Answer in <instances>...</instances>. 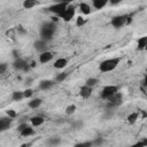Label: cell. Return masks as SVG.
Returning a JSON list of instances; mask_svg holds the SVG:
<instances>
[{"label": "cell", "mask_w": 147, "mask_h": 147, "mask_svg": "<svg viewBox=\"0 0 147 147\" xmlns=\"http://www.w3.org/2000/svg\"><path fill=\"white\" fill-rule=\"evenodd\" d=\"M56 31V24L53 21L49 22H44L40 26V39L45 40V41H51L54 37V33Z\"/></svg>", "instance_id": "obj_1"}, {"label": "cell", "mask_w": 147, "mask_h": 147, "mask_svg": "<svg viewBox=\"0 0 147 147\" xmlns=\"http://www.w3.org/2000/svg\"><path fill=\"white\" fill-rule=\"evenodd\" d=\"M121 59L119 57H110L107 60H103L102 62H100L99 64V70L101 72H109L113 71L114 69L117 68V65L119 64Z\"/></svg>", "instance_id": "obj_2"}, {"label": "cell", "mask_w": 147, "mask_h": 147, "mask_svg": "<svg viewBox=\"0 0 147 147\" xmlns=\"http://www.w3.org/2000/svg\"><path fill=\"white\" fill-rule=\"evenodd\" d=\"M131 22V17L127 15V14H122V15H117V16H114L110 21V24L113 28L115 29H121L123 28L124 25L129 24Z\"/></svg>", "instance_id": "obj_3"}, {"label": "cell", "mask_w": 147, "mask_h": 147, "mask_svg": "<svg viewBox=\"0 0 147 147\" xmlns=\"http://www.w3.org/2000/svg\"><path fill=\"white\" fill-rule=\"evenodd\" d=\"M70 2H71V0H65V1H61V2H54L47 9H48L49 13H52V14H54V15L60 17V15L67 9V7L70 5Z\"/></svg>", "instance_id": "obj_4"}, {"label": "cell", "mask_w": 147, "mask_h": 147, "mask_svg": "<svg viewBox=\"0 0 147 147\" xmlns=\"http://www.w3.org/2000/svg\"><path fill=\"white\" fill-rule=\"evenodd\" d=\"M106 101H107L106 108L114 109V108L118 107L119 105H122V102H123V94H122L121 92H116V93L113 94L110 98H108Z\"/></svg>", "instance_id": "obj_5"}, {"label": "cell", "mask_w": 147, "mask_h": 147, "mask_svg": "<svg viewBox=\"0 0 147 147\" xmlns=\"http://www.w3.org/2000/svg\"><path fill=\"white\" fill-rule=\"evenodd\" d=\"M116 92H118V86L116 85H106L102 87L101 93H100V98L102 100H107L108 98H110L113 94H115Z\"/></svg>", "instance_id": "obj_6"}, {"label": "cell", "mask_w": 147, "mask_h": 147, "mask_svg": "<svg viewBox=\"0 0 147 147\" xmlns=\"http://www.w3.org/2000/svg\"><path fill=\"white\" fill-rule=\"evenodd\" d=\"M13 67H14V69L17 70V71H24V72H28V71L30 70V65H29V63H28L24 59H22V57H17V59H15L14 62H13Z\"/></svg>", "instance_id": "obj_7"}, {"label": "cell", "mask_w": 147, "mask_h": 147, "mask_svg": "<svg viewBox=\"0 0 147 147\" xmlns=\"http://www.w3.org/2000/svg\"><path fill=\"white\" fill-rule=\"evenodd\" d=\"M75 13H76V8H75V6L69 5V6L67 7V9H65L61 15H60V18L64 20L65 22H69V21H71V20L74 18Z\"/></svg>", "instance_id": "obj_8"}, {"label": "cell", "mask_w": 147, "mask_h": 147, "mask_svg": "<svg viewBox=\"0 0 147 147\" xmlns=\"http://www.w3.org/2000/svg\"><path fill=\"white\" fill-rule=\"evenodd\" d=\"M11 122H13V118L9 117L7 115V117H1L0 118V132H5L6 130H8L11 125Z\"/></svg>", "instance_id": "obj_9"}, {"label": "cell", "mask_w": 147, "mask_h": 147, "mask_svg": "<svg viewBox=\"0 0 147 147\" xmlns=\"http://www.w3.org/2000/svg\"><path fill=\"white\" fill-rule=\"evenodd\" d=\"M54 57V53L51 51H45L42 53H40L39 55V62L40 63H47L49 61H52Z\"/></svg>", "instance_id": "obj_10"}, {"label": "cell", "mask_w": 147, "mask_h": 147, "mask_svg": "<svg viewBox=\"0 0 147 147\" xmlns=\"http://www.w3.org/2000/svg\"><path fill=\"white\" fill-rule=\"evenodd\" d=\"M92 91H93V87L88 86V85H83L80 88H79V95L83 98V99H88L91 95H92Z\"/></svg>", "instance_id": "obj_11"}, {"label": "cell", "mask_w": 147, "mask_h": 147, "mask_svg": "<svg viewBox=\"0 0 147 147\" xmlns=\"http://www.w3.org/2000/svg\"><path fill=\"white\" fill-rule=\"evenodd\" d=\"M33 48H34L37 52L42 53V52L47 51V41H45V40H42V39H39V40L34 41Z\"/></svg>", "instance_id": "obj_12"}, {"label": "cell", "mask_w": 147, "mask_h": 147, "mask_svg": "<svg viewBox=\"0 0 147 147\" xmlns=\"http://www.w3.org/2000/svg\"><path fill=\"white\" fill-rule=\"evenodd\" d=\"M54 85H55V80L45 79V80H41V82L39 83V88H40L41 91H47V90L52 88Z\"/></svg>", "instance_id": "obj_13"}, {"label": "cell", "mask_w": 147, "mask_h": 147, "mask_svg": "<svg viewBox=\"0 0 147 147\" xmlns=\"http://www.w3.org/2000/svg\"><path fill=\"white\" fill-rule=\"evenodd\" d=\"M67 64H68V59H65V57H59V59L55 60V62H54L53 65H54L55 69H63Z\"/></svg>", "instance_id": "obj_14"}, {"label": "cell", "mask_w": 147, "mask_h": 147, "mask_svg": "<svg viewBox=\"0 0 147 147\" xmlns=\"http://www.w3.org/2000/svg\"><path fill=\"white\" fill-rule=\"evenodd\" d=\"M30 122H31V125L33 127H37V126H40L41 124H44L45 118L42 116H32L30 118Z\"/></svg>", "instance_id": "obj_15"}, {"label": "cell", "mask_w": 147, "mask_h": 147, "mask_svg": "<svg viewBox=\"0 0 147 147\" xmlns=\"http://www.w3.org/2000/svg\"><path fill=\"white\" fill-rule=\"evenodd\" d=\"M20 134L22 136V137H31V136H33L34 134V129H33V126H26L25 129H23L22 131H20Z\"/></svg>", "instance_id": "obj_16"}, {"label": "cell", "mask_w": 147, "mask_h": 147, "mask_svg": "<svg viewBox=\"0 0 147 147\" xmlns=\"http://www.w3.org/2000/svg\"><path fill=\"white\" fill-rule=\"evenodd\" d=\"M109 0H92V5L95 9H102L103 7L107 6Z\"/></svg>", "instance_id": "obj_17"}, {"label": "cell", "mask_w": 147, "mask_h": 147, "mask_svg": "<svg viewBox=\"0 0 147 147\" xmlns=\"http://www.w3.org/2000/svg\"><path fill=\"white\" fill-rule=\"evenodd\" d=\"M46 144L49 145V146H57V145L61 144V138L59 136H53V137H51L46 140Z\"/></svg>", "instance_id": "obj_18"}, {"label": "cell", "mask_w": 147, "mask_h": 147, "mask_svg": "<svg viewBox=\"0 0 147 147\" xmlns=\"http://www.w3.org/2000/svg\"><path fill=\"white\" fill-rule=\"evenodd\" d=\"M139 111H133V113H131V114H129L127 115V123L129 124H134L138 119H139Z\"/></svg>", "instance_id": "obj_19"}, {"label": "cell", "mask_w": 147, "mask_h": 147, "mask_svg": "<svg viewBox=\"0 0 147 147\" xmlns=\"http://www.w3.org/2000/svg\"><path fill=\"white\" fill-rule=\"evenodd\" d=\"M147 46V36H144V37H140L138 40H137V48L138 49H145Z\"/></svg>", "instance_id": "obj_20"}, {"label": "cell", "mask_w": 147, "mask_h": 147, "mask_svg": "<svg viewBox=\"0 0 147 147\" xmlns=\"http://www.w3.org/2000/svg\"><path fill=\"white\" fill-rule=\"evenodd\" d=\"M79 10H80V13H82L83 15H90V14H91V7H90V5L86 3V2H82V3L79 5Z\"/></svg>", "instance_id": "obj_21"}, {"label": "cell", "mask_w": 147, "mask_h": 147, "mask_svg": "<svg viewBox=\"0 0 147 147\" xmlns=\"http://www.w3.org/2000/svg\"><path fill=\"white\" fill-rule=\"evenodd\" d=\"M24 91H14L11 93V100L13 101H21L22 99H24Z\"/></svg>", "instance_id": "obj_22"}, {"label": "cell", "mask_w": 147, "mask_h": 147, "mask_svg": "<svg viewBox=\"0 0 147 147\" xmlns=\"http://www.w3.org/2000/svg\"><path fill=\"white\" fill-rule=\"evenodd\" d=\"M41 103H42V100L40 98H34L31 101H29V107L32 108V109H37L41 106Z\"/></svg>", "instance_id": "obj_23"}, {"label": "cell", "mask_w": 147, "mask_h": 147, "mask_svg": "<svg viewBox=\"0 0 147 147\" xmlns=\"http://www.w3.org/2000/svg\"><path fill=\"white\" fill-rule=\"evenodd\" d=\"M37 3H38L37 0H24V1H23V7H24L25 9H31V8H33L34 6H37Z\"/></svg>", "instance_id": "obj_24"}, {"label": "cell", "mask_w": 147, "mask_h": 147, "mask_svg": "<svg viewBox=\"0 0 147 147\" xmlns=\"http://www.w3.org/2000/svg\"><path fill=\"white\" fill-rule=\"evenodd\" d=\"M98 83H99V79H98V78H95V77L87 78V79H86V82H85V84H86V85H88V86H91V87H95V86L98 85Z\"/></svg>", "instance_id": "obj_25"}, {"label": "cell", "mask_w": 147, "mask_h": 147, "mask_svg": "<svg viewBox=\"0 0 147 147\" xmlns=\"http://www.w3.org/2000/svg\"><path fill=\"white\" fill-rule=\"evenodd\" d=\"M68 72H60L56 77H55V82H57V83H61V82H63L67 77H68Z\"/></svg>", "instance_id": "obj_26"}, {"label": "cell", "mask_w": 147, "mask_h": 147, "mask_svg": "<svg viewBox=\"0 0 147 147\" xmlns=\"http://www.w3.org/2000/svg\"><path fill=\"white\" fill-rule=\"evenodd\" d=\"M76 109H77L76 105H69V106H67V108H65V114H67V115H72V114H75Z\"/></svg>", "instance_id": "obj_27"}, {"label": "cell", "mask_w": 147, "mask_h": 147, "mask_svg": "<svg viewBox=\"0 0 147 147\" xmlns=\"http://www.w3.org/2000/svg\"><path fill=\"white\" fill-rule=\"evenodd\" d=\"M71 126H72L75 130H80V129L84 126V123H83V121H75V122L71 124Z\"/></svg>", "instance_id": "obj_28"}, {"label": "cell", "mask_w": 147, "mask_h": 147, "mask_svg": "<svg viewBox=\"0 0 147 147\" xmlns=\"http://www.w3.org/2000/svg\"><path fill=\"white\" fill-rule=\"evenodd\" d=\"M85 23H86V20H85L83 16H78V17L76 18V25H77V26H83Z\"/></svg>", "instance_id": "obj_29"}, {"label": "cell", "mask_w": 147, "mask_h": 147, "mask_svg": "<svg viewBox=\"0 0 147 147\" xmlns=\"http://www.w3.org/2000/svg\"><path fill=\"white\" fill-rule=\"evenodd\" d=\"M93 146L92 141H84V142H78L75 145V147H91Z\"/></svg>", "instance_id": "obj_30"}, {"label": "cell", "mask_w": 147, "mask_h": 147, "mask_svg": "<svg viewBox=\"0 0 147 147\" xmlns=\"http://www.w3.org/2000/svg\"><path fill=\"white\" fill-rule=\"evenodd\" d=\"M134 146H137V147H142V146H147V138H142V139H140L139 141H137V142L134 144Z\"/></svg>", "instance_id": "obj_31"}, {"label": "cell", "mask_w": 147, "mask_h": 147, "mask_svg": "<svg viewBox=\"0 0 147 147\" xmlns=\"http://www.w3.org/2000/svg\"><path fill=\"white\" fill-rule=\"evenodd\" d=\"M103 142H105L103 138H95L94 140H92V144H93V146H100V145H102Z\"/></svg>", "instance_id": "obj_32"}, {"label": "cell", "mask_w": 147, "mask_h": 147, "mask_svg": "<svg viewBox=\"0 0 147 147\" xmlns=\"http://www.w3.org/2000/svg\"><path fill=\"white\" fill-rule=\"evenodd\" d=\"M33 95V90L32 88H25L24 90V96L28 99V98H31Z\"/></svg>", "instance_id": "obj_33"}, {"label": "cell", "mask_w": 147, "mask_h": 147, "mask_svg": "<svg viewBox=\"0 0 147 147\" xmlns=\"http://www.w3.org/2000/svg\"><path fill=\"white\" fill-rule=\"evenodd\" d=\"M6 114H7L9 117H11V118H15V117H16V115H17V114H16V111H15V110H13V109H8V110L6 111Z\"/></svg>", "instance_id": "obj_34"}, {"label": "cell", "mask_w": 147, "mask_h": 147, "mask_svg": "<svg viewBox=\"0 0 147 147\" xmlns=\"http://www.w3.org/2000/svg\"><path fill=\"white\" fill-rule=\"evenodd\" d=\"M6 70H7V64H6V63H1V64H0V74L3 75Z\"/></svg>", "instance_id": "obj_35"}, {"label": "cell", "mask_w": 147, "mask_h": 147, "mask_svg": "<svg viewBox=\"0 0 147 147\" xmlns=\"http://www.w3.org/2000/svg\"><path fill=\"white\" fill-rule=\"evenodd\" d=\"M16 30H17V32H18V33H21V34H25V33H26L25 29H24L23 26H21V25H20V26H17V29H16Z\"/></svg>", "instance_id": "obj_36"}, {"label": "cell", "mask_w": 147, "mask_h": 147, "mask_svg": "<svg viewBox=\"0 0 147 147\" xmlns=\"http://www.w3.org/2000/svg\"><path fill=\"white\" fill-rule=\"evenodd\" d=\"M26 126H28V123H21V124L17 126V130H18V132H20V131H22L23 129H25Z\"/></svg>", "instance_id": "obj_37"}, {"label": "cell", "mask_w": 147, "mask_h": 147, "mask_svg": "<svg viewBox=\"0 0 147 147\" xmlns=\"http://www.w3.org/2000/svg\"><path fill=\"white\" fill-rule=\"evenodd\" d=\"M32 82H33V79H32L31 77H29V78H26V79H25V85H26V86H29V85H31V84H32Z\"/></svg>", "instance_id": "obj_38"}, {"label": "cell", "mask_w": 147, "mask_h": 147, "mask_svg": "<svg viewBox=\"0 0 147 147\" xmlns=\"http://www.w3.org/2000/svg\"><path fill=\"white\" fill-rule=\"evenodd\" d=\"M122 1H123V0H109L110 5H114V6H115V5H118V3L122 2Z\"/></svg>", "instance_id": "obj_39"}, {"label": "cell", "mask_w": 147, "mask_h": 147, "mask_svg": "<svg viewBox=\"0 0 147 147\" xmlns=\"http://www.w3.org/2000/svg\"><path fill=\"white\" fill-rule=\"evenodd\" d=\"M142 85L145 86V87H147V74L145 75V77H144V80H142Z\"/></svg>", "instance_id": "obj_40"}, {"label": "cell", "mask_w": 147, "mask_h": 147, "mask_svg": "<svg viewBox=\"0 0 147 147\" xmlns=\"http://www.w3.org/2000/svg\"><path fill=\"white\" fill-rule=\"evenodd\" d=\"M51 21H53V22H57V21H59V16H56V15L52 16V17H51Z\"/></svg>", "instance_id": "obj_41"}, {"label": "cell", "mask_w": 147, "mask_h": 147, "mask_svg": "<svg viewBox=\"0 0 147 147\" xmlns=\"http://www.w3.org/2000/svg\"><path fill=\"white\" fill-rule=\"evenodd\" d=\"M54 2H61V1H65V0H53Z\"/></svg>", "instance_id": "obj_42"}, {"label": "cell", "mask_w": 147, "mask_h": 147, "mask_svg": "<svg viewBox=\"0 0 147 147\" xmlns=\"http://www.w3.org/2000/svg\"><path fill=\"white\" fill-rule=\"evenodd\" d=\"M145 49H146V51H147V46H146V48H145Z\"/></svg>", "instance_id": "obj_43"}]
</instances>
